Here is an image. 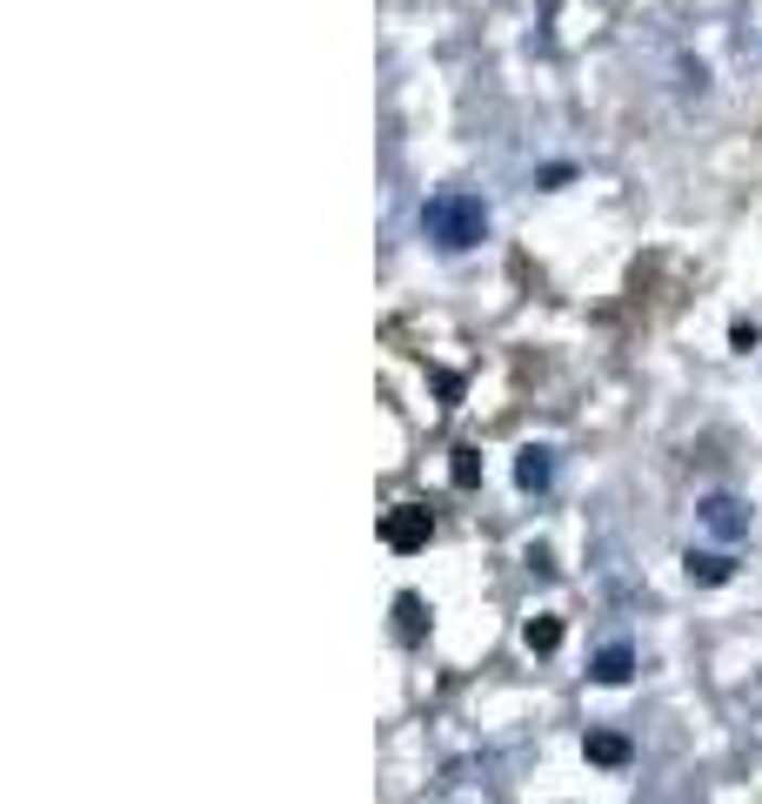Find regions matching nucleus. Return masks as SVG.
Returning <instances> with one entry per match:
<instances>
[{
    "mask_svg": "<svg viewBox=\"0 0 762 804\" xmlns=\"http://www.w3.org/2000/svg\"><path fill=\"white\" fill-rule=\"evenodd\" d=\"M422 228H428L435 248L468 255L481 235H489V208H481V195H468V188H441V195L422 202Z\"/></svg>",
    "mask_w": 762,
    "mask_h": 804,
    "instance_id": "f257e3e1",
    "label": "nucleus"
},
{
    "mask_svg": "<svg viewBox=\"0 0 762 804\" xmlns=\"http://www.w3.org/2000/svg\"><path fill=\"white\" fill-rule=\"evenodd\" d=\"M428 536H435V510L428 503H395L388 516H382V544L388 550H428Z\"/></svg>",
    "mask_w": 762,
    "mask_h": 804,
    "instance_id": "f03ea898",
    "label": "nucleus"
},
{
    "mask_svg": "<svg viewBox=\"0 0 762 804\" xmlns=\"http://www.w3.org/2000/svg\"><path fill=\"white\" fill-rule=\"evenodd\" d=\"M696 510H702V529H709V536H722V544L749 536V503H742V496H729V489H709Z\"/></svg>",
    "mask_w": 762,
    "mask_h": 804,
    "instance_id": "7ed1b4c3",
    "label": "nucleus"
},
{
    "mask_svg": "<svg viewBox=\"0 0 762 804\" xmlns=\"http://www.w3.org/2000/svg\"><path fill=\"white\" fill-rule=\"evenodd\" d=\"M582 757L602 764V771H622V764L635 757V744H629L622 731H589V738H582Z\"/></svg>",
    "mask_w": 762,
    "mask_h": 804,
    "instance_id": "20e7f679",
    "label": "nucleus"
},
{
    "mask_svg": "<svg viewBox=\"0 0 762 804\" xmlns=\"http://www.w3.org/2000/svg\"><path fill=\"white\" fill-rule=\"evenodd\" d=\"M589 671H595V684H629L635 677V650L629 643H602Z\"/></svg>",
    "mask_w": 762,
    "mask_h": 804,
    "instance_id": "39448f33",
    "label": "nucleus"
},
{
    "mask_svg": "<svg viewBox=\"0 0 762 804\" xmlns=\"http://www.w3.org/2000/svg\"><path fill=\"white\" fill-rule=\"evenodd\" d=\"M395 630H401V643H422V637H428V603H422L415 590L395 597Z\"/></svg>",
    "mask_w": 762,
    "mask_h": 804,
    "instance_id": "423d86ee",
    "label": "nucleus"
},
{
    "mask_svg": "<svg viewBox=\"0 0 762 804\" xmlns=\"http://www.w3.org/2000/svg\"><path fill=\"white\" fill-rule=\"evenodd\" d=\"M682 563H689V577H696V584H729V577H736L729 550H689Z\"/></svg>",
    "mask_w": 762,
    "mask_h": 804,
    "instance_id": "0eeeda50",
    "label": "nucleus"
},
{
    "mask_svg": "<svg viewBox=\"0 0 762 804\" xmlns=\"http://www.w3.org/2000/svg\"><path fill=\"white\" fill-rule=\"evenodd\" d=\"M521 643H529L535 658H555V650H561V617H548V610L529 617V624H521Z\"/></svg>",
    "mask_w": 762,
    "mask_h": 804,
    "instance_id": "6e6552de",
    "label": "nucleus"
},
{
    "mask_svg": "<svg viewBox=\"0 0 762 804\" xmlns=\"http://www.w3.org/2000/svg\"><path fill=\"white\" fill-rule=\"evenodd\" d=\"M548 476H555V456L548 449H521L515 456V483L521 489H548Z\"/></svg>",
    "mask_w": 762,
    "mask_h": 804,
    "instance_id": "1a4fd4ad",
    "label": "nucleus"
},
{
    "mask_svg": "<svg viewBox=\"0 0 762 804\" xmlns=\"http://www.w3.org/2000/svg\"><path fill=\"white\" fill-rule=\"evenodd\" d=\"M449 476H455V489H475V483H481V456H475V449H455V470H449Z\"/></svg>",
    "mask_w": 762,
    "mask_h": 804,
    "instance_id": "9d476101",
    "label": "nucleus"
},
{
    "mask_svg": "<svg viewBox=\"0 0 762 804\" xmlns=\"http://www.w3.org/2000/svg\"><path fill=\"white\" fill-rule=\"evenodd\" d=\"M729 342H736V349L749 356V349H755V342H762V335H755V322H736V329H729Z\"/></svg>",
    "mask_w": 762,
    "mask_h": 804,
    "instance_id": "9b49d317",
    "label": "nucleus"
}]
</instances>
